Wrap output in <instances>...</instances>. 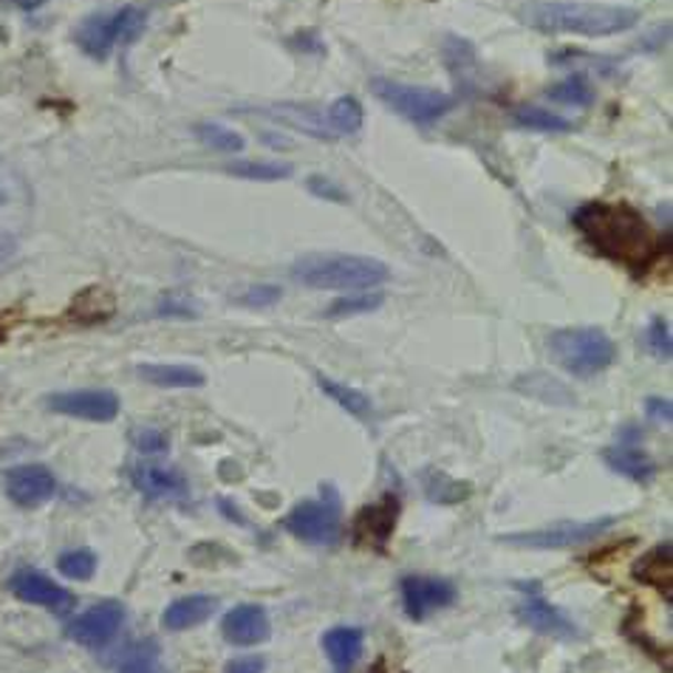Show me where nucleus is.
Returning a JSON list of instances; mask_svg holds the SVG:
<instances>
[{
	"instance_id": "obj_1",
	"label": "nucleus",
	"mask_w": 673,
	"mask_h": 673,
	"mask_svg": "<svg viewBox=\"0 0 673 673\" xmlns=\"http://www.w3.org/2000/svg\"><path fill=\"white\" fill-rule=\"evenodd\" d=\"M571 224L591 250L634 275H645L667 252L665 238L629 201H586L575 210Z\"/></svg>"
},
{
	"instance_id": "obj_2",
	"label": "nucleus",
	"mask_w": 673,
	"mask_h": 673,
	"mask_svg": "<svg viewBox=\"0 0 673 673\" xmlns=\"http://www.w3.org/2000/svg\"><path fill=\"white\" fill-rule=\"evenodd\" d=\"M526 27L544 34H580L614 38L640 23V12L614 3H569V0H533L518 9Z\"/></svg>"
},
{
	"instance_id": "obj_3",
	"label": "nucleus",
	"mask_w": 673,
	"mask_h": 673,
	"mask_svg": "<svg viewBox=\"0 0 673 673\" xmlns=\"http://www.w3.org/2000/svg\"><path fill=\"white\" fill-rule=\"evenodd\" d=\"M292 277L308 288L362 292L382 286L391 277V270L366 255H306L292 266Z\"/></svg>"
},
{
	"instance_id": "obj_4",
	"label": "nucleus",
	"mask_w": 673,
	"mask_h": 673,
	"mask_svg": "<svg viewBox=\"0 0 673 673\" xmlns=\"http://www.w3.org/2000/svg\"><path fill=\"white\" fill-rule=\"evenodd\" d=\"M549 354L566 374L589 379L611 368L617 359V346L603 328H560L549 337Z\"/></svg>"
},
{
	"instance_id": "obj_5",
	"label": "nucleus",
	"mask_w": 673,
	"mask_h": 673,
	"mask_svg": "<svg viewBox=\"0 0 673 673\" xmlns=\"http://www.w3.org/2000/svg\"><path fill=\"white\" fill-rule=\"evenodd\" d=\"M145 20H148V14L139 7H123L114 14H91L74 32V43L91 60H108L114 45L134 43L145 32Z\"/></svg>"
},
{
	"instance_id": "obj_6",
	"label": "nucleus",
	"mask_w": 673,
	"mask_h": 673,
	"mask_svg": "<svg viewBox=\"0 0 673 673\" xmlns=\"http://www.w3.org/2000/svg\"><path fill=\"white\" fill-rule=\"evenodd\" d=\"M371 91L382 99L391 111H397L399 116L411 119V123L428 125L439 116H444L453 105V96L444 94L437 88H424V85H408L397 83V80H385L377 77L371 80Z\"/></svg>"
},
{
	"instance_id": "obj_7",
	"label": "nucleus",
	"mask_w": 673,
	"mask_h": 673,
	"mask_svg": "<svg viewBox=\"0 0 673 673\" xmlns=\"http://www.w3.org/2000/svg\"><path fill=\"white\" fill-rule=\"evenodd\" d=\"M614 524L617 518H611V515L595 520H555L544 529L501 535V540L509 546H524V549H564V546H577L600 538Z\"/></svg>"
},
{
	"instance_id": "obj_8",
	"label": "nucleus",
	"mask_w": 673,
	"mask_h": 673,
	"mask_svg": "<svg viewBox=\"0 0 673 673\" xmlns=\"http://www.w3.org/2000/svg\"><path fill=\"white\" fill-rule=\"evenodd\" d=\"M286 533L315 546H332L340 538V507L337 501H303L283 518Z\"/></svg>"
},
{
	"instance_id": "obj_9",
	"label": "nucleus",
	"mask_w": 673,
	"mask_h": 673,
	"mask_svg": "<svg viewBox=\"0 0 673 673\" xmlns=\"http://www.w3.org/2000/svg\"><path fill=\"white\" fill-rule=\"evenodd\" d=\"M49 411L63 413L71 419H85V422H114L119 417V397L114 391H65L52 393L45 399Z\"/></svg>"
},
{
	"instance_id": "obj_10",
	"label": "nucleus",
	"mask_w": 673,
	"mask_h": 673,
	"mask_svg": "<svg viewBox=\"0 0 673 673\" xmlns=\"http://www.w3.org/2000/svg\"><path fill=\"white\" fill-rule=\"evenodd\" d=\"M125 622V606L116 603V600H108V603H99L94 609L83 611L74 620L69 622V640L80 642L85 648H99L105 642H111L116 637V631L123 629Z\"/></svg>"
},
{
	"instance_id": "obj_11",
	"label": "nucleus",
	"mask_w": 673,
	"mask_h": 673,
	"mask_svg": "<svg viewBox=\"0 0 673 673\" xmlns=\"http://www.w3.org/2000/svg\"><path fill=\"white\" fill-rule=\"evenodd\" d=\"M3 490L18 507H40L57 493V479L43 464H20V467L7 470Z\"/></svg>"
},
{
	"instance_id": "obj_12",
	"label": "nucleus",
	"mask_w": 673,
	"mask_h": 673,
	"mask_svg": "<svg viewBox=\"0 0 673 673\" xmlns=\"http://www.w3.org/2000/svg\"><path fill=\"white\" fill-rule=\"evenodd\" d=\"M399 591H402V606L411 620H424L433 611L455 603V586L439 577H404Z\"/></svg>"
},
{
	"instance_id": "obj_13",
	"label": "nucleus",
	"mask_w": 673,
	"mask_h": 673,
	"mask_svg": "<svg viewBox=\"0 0 673 673\" xmlns=\"http://www.w3.org/2000/svg\"><path fill=\"white\" fill-rule=\"evenodd\" d=\"M9 589H12V595L18 597V600H23V603L43 606V609L49 611H65L74 606V597H71L63 586H57L52 577L40 575V571L34 569L18 571V575L9 580Z\"/></svg>"
},
{
	"instance_id": "obj_14",
	"label": "nucleus",
	"mask_w": 673,
	"mask_h": 673,
	"mask_svg": "<svg viewBox=\"0 0 673 673\" xmlns=\"http://www.w3.org/2000/svg\"><path fill=\"white\" fill-rule=\"evenodd\" d=\"M270 617H266V611L261 606H238V609H232L221 620V634H224V640L230 645H257V642L270 640Z\"/></svg>"
},
{
	"instance_id": "obj_15",
	"label": "nucleus",
	"mask_w": 673,
	"mask_h": 673,
	"mask_svg": "<svg viewBox=\"0 0 673 673\" xmlns=\"http://www.w3.org/2000/svg\"><path fill=\"white\" fill-rule=\"evenodd\" d=\"M397 515H399V501L397 498H382L371 507H366L362 513H357L354 518V538L357 544H368V546H385L388 538H391L393 526H397Z\"/></svg>"
},
{
	"instance_id": "obj_16",
	"label": "nucleus",
	"mask_w": 673,
	"mask_h": 673,
	"mask_svg": "<svg viewBox=\"0 0 673 673\" xmlns=\"http://www.w3.org/2000/svg\"><path fill=\"white\" fill-rule=\"evenodd\" d=\"M130 484L148 498H185L187 479L179 470L159 467V464H136L130 467Z\"/></svg>"
},
{
	"instance_id": "obj_17",
	"label": "nucleus",
	"mask_w": 673,
	"mask_h": 673,
	"mask_svg": "<svg viewBox=\"0 0 673 673\" xmlns=\"http://www.w3.org/2000/svg\"><path fill=\"white\" fill-rule=\"evenodd\" d=\"M518 617L526 622V625H529V629L538 631V634L564 637V640L577 637L575 622H571L560 609H555L551 603L540 600V597H529L526 603H520Z\"/></svg>"
},
{
	"instance_id": "obj_18",
	"label": "nucleus",
	"mask_w": 673,
	"mask_h": 673,
	"mask_svg": "<svg viewBox=\"0 0 673 673\" xmlns=\"http://www.w3.org/2000/svg\"><path fill=\"white\" fill-rule=\"evenodd\" d=\"M362 645H366V637H362L359 629H351V625H337V629L323 634V651H326L328 662L334 665V673L351 671L359 656H362Z\"/></svg>"
},
{
	"instance_id": "obj_19",
	"label": "nucleus",
	"mask_w": 673,
	"mask_h": 673,
	"mask_svg": "<svg viewBox=\"0 0 673 673\" xmlns=\"http://www.w3.org/2000/svg\"><path fill=\"white\" fill-rule=\"evenodd\" d=\"M212 611H215V600L207 595H190L181 597V600H173L167 606L165 614H161V625L167 631H187L201 625L204 620H210Z\"/></svg>"
},
{
	"instance_id": "obj_20",
	"label": "nucleus",
	"mask_w": 673,
	"mask_h": 673,
	"mask_svg": "<svg viewBox=\"0 0 673 673\" xmlns=\"http://www.w3.org/2000/svg\"><path fill=\"white\" fill-rule=\"evenodd\" d=\"M634 577L640 583L651 586V589L662 591V595L671 597L673 586V549L671 544H662L656 549H651L642 560L634 564Z\"/></svg>"
},
{
	"instance_id": "obj_21",
	"label": "nucleus",
	"mask_w": 673,
	"mask_h": 673,
	"mask_svg": "<svg viewBox=\"0 0 673 673\" xmlns=\"http://www.w3.org/2000/svg\"><path fill=\"white\" fill-rule=\"evenodd\" d=\"M603 462L609 464L614 473L625 475L631 481H651L656 473L654 459L640 448H631V444H620V448L603 450Z\"/></svg>"
},
{
	"instance_id": "obj_22",
	"label": "nucleus",
	"mask_w": 673,
	"mask_h": 673,
	"mask_svg": "<svg viewBox=\"0 0 673 673\" xmlns=\"http://www.w3.org/2000/svg\"><path fill=\"white\" fill-rule=\"evenodd\" d=\"M136 374L148 385L156 388H204V374L192 366H159V362H148V366H136Z\"/></svg>"
},
{
	"instance_id": "obj_23",
	"label": "nucleus",
	"mask_w": 673,
	"mask_h": 673,
	"mask_svg": "<svg viewBox=\"0 0 673 673\" xmlns=\"http://www.w3.org/2000/svg\"><path fill=\"white\" fill-rule=\"evenodd\" d=\"M114 306H116L114 295H111L108 288L91 286L83 288V292L74 297L69 315L80 323H99V320H108V317L114 315Z\"/></svg>"
},
{
	"instance_id": "obj_24",
	"label": "nucleus",
	"mask_w": 673,
	"mask_h": 673,
	"mask_svg": "<svg viewBox=\"0 0 673 673\" xmlns=\"http://www.w3.org/2000/svg\"><path fill=\"white\" fill-rule=\"evenodd\" d=\"M323 116H326L332 139L357 134V130L362 128V123H366V111H362V105H359L354 96H340V99H334Z\"/></svg>"
},
{
	"instance_id": "obj_25",
	"label": "nucleus",
	"mask_w": 673,
	"mask_h": 673,
	"mask_svg": "<svg viewBox=\"0 0 673 673\" xmlns=\"http://www.w3.org/2000/svg\"><path fill=\"white\" fill-rule=\"evenodd\" d=\"M317 385H320V391L326 393V397H332L334 402L340 404L346 413H351V417H368V413H371V399H368L366 393L354 391V388H348V385L337 382V379L332 377H317Z\"/></svg>"
},
{
	"instance_id": "obj_26",
	"label": "nucleus",
	"mask_w": 673,
	"mask_h": 673,
	"mask_svg": "<svg viewBox=\"0 0 673 673\" xmlns=\"http://www.w3.org/2000/svg\"><path fill=\"white\" fill-rule=\"evenodd\" d=\"M424 493H428L430 501H442V504H455V501H464L470 493H473V487L470 484H464V481H455L450 479L448 473H442V470H430V473H424Z\"/></svg>"
},
{
	"instance_id": "obj_27",
	"label": "nucleus",
	"mask_w": 673,
	"mask_h": 673,
	"mask_svg": "<svg viewBox=\"0 0 673 673\" xmlns=\"http://www.w3.org/2000/svg\"><path fill=\"white\" fill-rule=\"evenodd\" d=\"M515 125L526 130H540V134H566L571 130V123L566 116L551 114V111L544 108H518L513 114Z\"/></svg>"
},
{
	"instance_id": "obj_28",
	"label": "nucleus",
	"mask_w": 673,
	"mask_h": 673,
	"mask_svg": "<svg viewBox=\"0 0 673 673\" xmlns=\"http://www.w3.org/2000/svg\"><path fill=\"white\" fill-rule=\"evenodd\" d=\"M196 136L204 141L207 148L219 150V154H241L246 145L244 136L238 134V130L224 128V125H219V123L196 125Z\"/></svg>"
},
{
	"instance_id": "obj_29",
	"label": "nucleus",
	"mask_w": 673,
	"mask_h": 673,
	"mask_svg": "<svg viewBox=\"0 0 673 673\" xmlns=\"http://www.w3.org/2000/svg\"><path fill=\"white\" fill-rule=\"evenodd\" d=\"M549 99L551 103H560V105L586 108V105L595 103V88H591V83L583 77V74H575V77L564 80V83L551 85Z\"/></svg>"
},
{
	"instance_id": "obj_30",
	"label": "nucleus",
	"mask_w": 673,
	"mask_h": 673,
	"mask_svg": "<svg viewBox=\"0 0 673 673\" xmlns=\"http://www.w3.org/2000/svg\"><path fill=\"white\" fill-rule=\"evenodd\" d=\"M227 173L250 181H281L292 176V167L277 165V161H232L227 165Z\"/></svg>"
},
{
	"instance_id": "obj_31",
	"label": "nucleus",
	"mask_w": 673,
	"mask_h": 673,
	"mask_svg": "<svg viewBox=\"0 0 673 673\" xmlns=\"http://www.w3.org/2000/svg\"><path fill=\"white\" fill-rule=\"evenodd\" d=\"M379 306H382V295H379V292H374V295L359 292V295H348L340 297V301H334L332 306L323 312V317H328V320H340V317L368 315V312H374V308Z\"/></svg>"
},
{
	"instance_id": "obj_32",
	"label": "nucleus",
	"mask_w": 673,
	"mask_h": 673,
	"mask_svg": "<svg viewBox=\"0 0 673 673\" xmlns=\"http://www.w3.org/2000/svg\"><path fill=\"white\" fill-rule=\"evenodd\" d=\"M57 566L69 580H91L96 571V555L91 549H71L60 555Z\"/></svg>"
},
{
	"instance_id": "obj_33",
	"label": "nucleus",
	"mask_w": 673,
	"mask_h": 673,
	"mask_svg": "<svg viewBox=\"0 0 673 673\" xmlns=\"http://www.w3.org/2000/svg\"><path fill=\"white\" fill-rule=\"evenodd\" d=\"M645 346H648V351L654 354L656 359H662V362H667V359H671L673 346H671V326H667V320H662V317H654V320L648 323Z\"/></svg>"
},
{
	"instance_id": "obj_34",
	"label": "nucleus",
	"mask_w": 673,
	"mask_h": 673,
	"mask_svg": "<svg viewBox=\"0 0 673 673\" xmlns=\"http://www.w3.org/2000/svg\"><path fill=\"white\" fill-rule=\"evenodd\" d=\"M306 187H308V192H312V196H317V199L334 201V204H346V201H348L346 190H343V187L337 185L334 179H326V176H308Z\"/></svg>"
},
{
	"instance_id": "obj_35",
	"label": "nucleus",
	"mask_w": 673,
	"mask_h": 673,
	"mask_svg": "<svg viewBox=\"0 0 673 673\" xmlns=\"http://www.w3.org/2000/svg\"><path fill=\"white\" fill-rule=\"evenodd\" d=\"M134 444L139 453H165L167 450V437L156 428H141L139 433H134Z\"/></svg>"
},
{
	"instance_id": "obj_36",
	"label": "nucleus",
	"mask_w": 673,
	"mask_h": 673,
	"mask_svg": "<svg viewBox=\"0 0 673 673\" xmlns=\"http://www.w3.org/2000/svg\"><path fill=\"white\" fill-rule=\"evenodd\" d=\"M281 301V288L277 286H252L250 292L238 297V303H244L250 308H261V306H272V303Z\"/></svg>"
},
{
	"instance_id": "obj_37",
	"label": "nucleus",
	"mask_w": 673,
	"mask_h": 673,
	"mask_svg": "<svg viewBox=\"0 0 673 673\" xmlns=\"http://www.w3.org/2000/svg\"><path fill=\"white\" fill-rule=\"evenodd\" d=\"M119 673H165V671H161L159 660H156V648H150V651H139V654L130 656Z\"/></svg>"
},
{
	"instance_id": "obj_38",
	"label": "nucleus",
	"mask_w": 673,
	"mask_h": 673,
	"mask_svg": "<svg viewBox=\"0 0 673 673\" xmlns=\"http://www.w3.org/2000/svg\"><path fill=\"white\" fill-rule=\"evenodd\" d=\"M18 192H20V179L9 170L7 161L0 159V210L12 204V201H18Z\"/></svg>"
},
{
	"instance_id": "obj_39",
	"label": "nucleus",
	"mask_w": 673,
	"mask_h": 673,
	"mask_svg": "<svg viewBox=\"0 0 673 673\" xmlns=\"http://www.w3.org/2000/svg\"><path fill=\"white\" fill-rule=\"evenodd\" d=\"M645 411L648 417L656 419V422H671L673 411H671V399H660V397H651L645 402Z\"/></svg>"
},
{
	"instance_id": "obj_40",
	"label": "nucleus",
	"mask_w": 673,
	"mask_h": 673,
	"mask_svg": "<svg viewBox=\"0 0 673 673\" xmlns=\"http://www.w3.org/2000/svg\"><path fill=\"white\" fill-rule=\"evenodd\" d=\"M263 667H266V662L261 656H241V660H232L224 673H263Z\"/></svg>"
},
{
	"instance_id": "obj_41",
	"label": "nucleus",
	"mask_w": 673,
	"mask_h": 673,
	"mask_svg": "<svg viewBox=\"0 0 673 673\" xmlns=\"http://www.w3.org/2000/svg\"><path fill=\"white\" fill-rule=\"evenodd\" d=\"M219 507H221V513H227V515H230V520H235V524H241V526L246 524V520H244V515L238 513V509H232V504H230V501H224V498H221V501H219Z\"/></svg>"
},
{
	"instance_id": "obj_42",
	"label": "nucleus",
	"mask_w": 673,
	"mask_h": 673,
	"mask_svg": "<svg viewBox=\"0 0 673 673\" xmlns=\"http://www.w3.org/2000/svg\"><path fill=\"white\" fill-rule=\"evenodd\" d=\"M0 340H3V326H0Z\"/></svg>"
}]
</instances>
